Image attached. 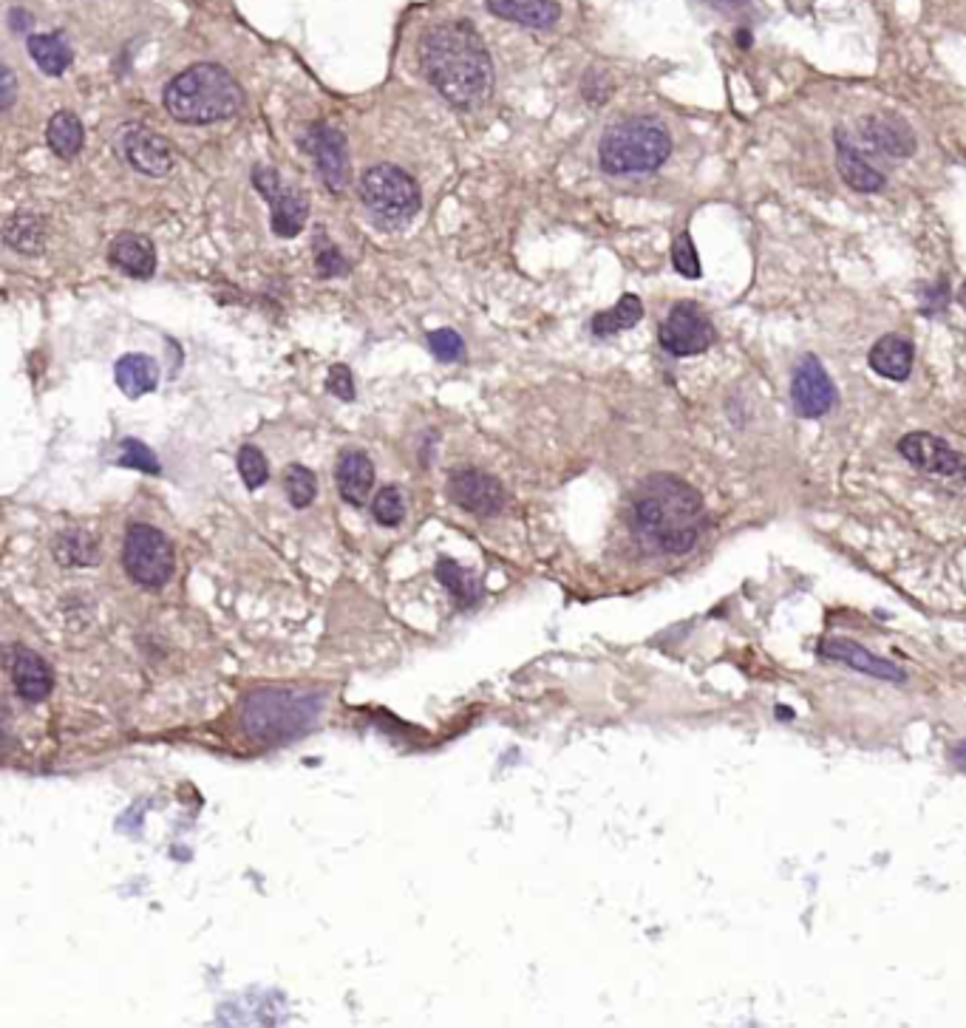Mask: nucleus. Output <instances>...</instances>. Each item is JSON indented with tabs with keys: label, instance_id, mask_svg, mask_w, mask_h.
I'll list each match as a JSON object with an SVG mask.
<instances>
[{
	"label": "nucleus",
	"instance_id": "obj_1",
	"mask_svg": "<svg viewBox=\"0 0 966 1028\" xmlns=\"http://www.w3.org/2000/svg\"><path fill=\"white\" fill-rule=\"evenodd\" d=\"M422 74L454 108H477L493 85V62L468 21L440 23L420 43Z\"/></svg>",
	"mask_w": 966,
	"mask_h": 1028
},
{
	"label": "nucleus",
	"instance_id": "obj_2",
	"mask_svg": "<svg viewBox=\"0 0 966 1028\" xmlns=\"http://www.w3.org/2000/svg\"><path fill=\"white\" fill-rule=\"evenodd\" d=\"M706 511L698 490L672 474L643 479L632 499V533L647 550L686 556L703 533Z\"/></svg>",
	"mask_w": 966,
	"mask_h": 1028
},
{
	"label": "nucleus",
	"instance_id": "obj_3",
	"mask_svg": "<svg viewBox=\"0 0 966 1028\" xmlns=\"http://www.w3.org/2000/svg\"><path fill=\"white\" fill-rule=\"evenodd\" d=\"M244 89L219 62H196L176 74L165 89V108L182 125H213L235 117Z\"/></svg>",
	"mask_w": 966,
	"mask_h": 1028
},
{
	"label": "nucleus",
	"instance_id": "obj_4",
	"mask_svg": "<svg viewBox=\"0 0 966 1028\" xmlns=\"http://www.w3.org/2000/svg\"><path fill=\"white\" fill-rule=\"evenodd\" d=\"M672 137L657 119L636 117L613 125L598 145L601 167L613 176L652 173L670 160Z\"/></svg>",
	"mask_w": 966,
	"mask_h": 1028
},
{
	"label": "nucleus",
	"instance_id": "obj_5",
	"mask_svg": "<svg viewBox=\"0 0 966 1028\" xmlns=\"http://www.w3.org/2000/svg\"><path fill=\"white\" fill-rule=\"evenodd\" d=\"M321 714V700L306 691H258L244 709L249 737L261 743H281L310 732Z\"/></svg>",
	"mask_w": 966,
	"mask_h": 1028
},
{
	"label": "nucleus",
	"instance_id": "obj_6",
	"mask_svg": "<svg viewBox=\"0 0 966 1028\" xmlns=\"http://www.w3.org/2000/svg\"><path fill=\"white\" fill-rule=\"evenodd\" d=\"M360 201L383 230H400L415 221L422 208L420 185L397 165H374L360 179Z\"/></svg>",
	"mask_w": 966,
	"mask_h": 1028
},
{
	"label": "nucleus",
	"instance_id": "obj_7",
	"mask_svg": "<svg viewBox=\"0 0 966 1028\" xmlns=\"http://www.w3.org/2000/svg\"><path fill=\"white\" fill-rule=\"evenodd\" d=\"M123 564L137 584L156 589L171 581L176 556L165 533L151 525H131L125 533Z\"/></svg>",
	"mask_w": 966,
	"mask_h": 1028
},
{
	"label": "nucleus",
	"instance_id": "obj_8",
	"mask_svg": "<svg viewBox=\"0 0 966 1028\" xmlns=\"http://www.w3.org/2000/svg\"><path fill=\"white\" fill-rule=\"evenodd\" d=\"M253 185L269 205V227L278 238H295L310 219V196L295 185H287L276 167L258 165L253 171Z\"/></svg>",
	"mask_w": 966,
	"mask_h": 1028
},
{
	"label": "nucleus",
	"instance_id": "obj_9",
	"mask_svg": "<svg viewBox=\"0 0 966 1028\" xmlns=\"http://www.w3.org/2000/svg\"><path fill=\"white\" fill-rule=\"evenodd\" d=\"M657 340L675 358H691V354H703L714 343V326L698 304L680 301L663 318Z\"/></svg>",
	"mask_w": 966,
	"mask_h": 1028
},
{
	"label": "nucleus",
	"instance_id": "obj_10",
	"mask_svg": "<svg viewBox=\"0 0 966 1028\" xmlns=\"http://www.w3.org/2000/svg\"><path fill=\"white\" fill-rule=\"evenodd\" d=\"M304 151L310 153L318 165L321 179L329 187V194H344L349 185V151H346V137L335 125L318 122L304 133Z\"/></svg>",
	"mask_w": 966,
	"mask_h": 1028
},
{
	"label": "nucleus",
	"instance_id": "obj_11",
	"mask_svg": "<svg viewBox=\"0 0 966 1028\" xmlns=\"http://www.w3.org/2000/svg\"><path fill=\"white\" fill-rule=\"evenodd\" d=\"M117 151L142 176L162 179L173 167L171 142L146 125H125L117 137Z\"/></svg>",
	"mask_w": 966,
	"mask_h": 1028
},
{
	"label": "nucleus",
	"instance_id": "obj_12",
	"mask_svg": "<svg viewBox=\"0 0 966 1028\" xmlns=\"http://www.w3.org/2000/svg\"><path fill=\"white\" fill-rule=\"evenodd\" d=\"M791 402L802 420H819L836 406L834 379L814 354H805L796 363L794 377H791Z\"/></svg>",
	"mask_w": 966,
	"mask_h": 1028
},
{
	"label": "nucleus",
	"instance_id": "obj_13",
	"mask_svg": "<svg viewBox=\"0 0 966 1028\" xmlns=\"http://www.w3.org/2000/svg\"><path fill=\"white\" fill-rule=\"evenodd\" d=\"M898 451H901V456L912 468L924 470V474L966 479V459L941 436L927 434V431H912V434L901 436Z\"/></svg>",
	"mask_w": 966,
	"mask_h": 1028
},
{
	"label": "nucleus",
	"instance_id": "obj_14",
	"mask_svg": "<svg viewBox=\"0 0 966 1028\" xmlns=\"http://www.w3.org/2000/svg\"><path fill=\"white\" fill-rule=\"evenodd\" d=\"M449 497L456 507L474 516H497L504 504V490L499 479L482 470H456L449 482Z\"/></svg>",
	"mask_w": 966,
	"mask_h": 1028
},
{
	"label": "nucleus",
	"instance_id": "obj_15",
	"mask_svg": "<svg viewBox=\"0 0 966 1028\" xmlns=\"http://www.w3.org/2000/svg\"><path fill=\"white\" fill-rule=\"evenodd\" d=\"M816 655L822 661H834L842 663V666H850V669L862 671V675L878 677V680H891V684H907V671L901 666H896L893 661H884V657L873 655L862 646V643L850 641V638H825V641L816 646Z\"/></svg>",
	"mask_w": 966,
	"mask_h": 1028
},
{
	"label": "nucleus",
	"instance_id": "obj_16",
	"mask_svg": "<svg viewBox=\"0 0 966 1028\" xmlns=\"http://www.w3.org/2000/svg\"><path fill=\"white\" fill-rule=\"evenodd\" d=\"M9 671H12V684L18 694L28 703H40L51 694L55 675H51L49 663L43 661L37 652L26 650V646H14L12 655H9Z\"/></svg>",
	"mask_w": 966,
	"mask_h": 1028
},
{
	"label": "nucleus",
	"instance_id": "obj_17",
	"mask_svg": "<svg viewBox=\"0 0 966 1028\" xmlns=\"http://www.w3.org/2000/svg\"><path fill=\"white\" fill-rule=\"evenodd\" d=\"M862 137L873 142L882 153H887V156H896V160L912 156L918 145L910 125L905 119L893 117V114H876V117L864 119Z\"/></svg>",
	"mask_w": 966,
	"mask_h": 1028
},
{
	"label": "nucleus",
	"instance_id": "obj_18",
	"mask_svg": "<svg viewBox=\"0 0 966 1028\" xmlns=\"http://www.w3.org/2000/svg\"><path fill=\"white\" fill-rule=\"evenodd\" d=\"M108 261L131 278H151L156 272V249L148 235L119 233L108 247Z\"/></svg>",
	"mask_w": 966,
	"mask_h": 1028
},
{
	"label": "nucleus",
	"instance_id": "obj_19",
	"mask_svg": "<svg viewBox=\"0 0 966 1028\" xmlns=\"http://www.w3.org/2000/svg\"><path fill=\"white\" fill-rule=\"evenodd\" d=\"M836 167H839L845 185L857 194H878L887 185L884 173L870 165L864 153L850 145L842 131H836Z\"/></svg>",
	"mask_w": 966,
	"mask_h": 1028
},
{
	"label": "nucleus",
	"instance_id": "obj_20",
	"mask_svg": "<svg viewBox=\"0 0 966 1028\" xmlns=\"http://www.w3.org/2000/svg\"><path fill=\"white\" fill-rule=\"evenodd\" d=\"M335 482H338V493L344 502L360 504L366 502L374 484V465L363 451H344L338 459V470H335Z\"/></svg>",
	"mask_w": 966,
	"mask_h": 1028
},
{
	"label": "nucleus",
	"instance_id": "obj_21",
	"mask_svg": "<svg viewBox=\"0 0 966 1028\" xmlns=\"http://www.w3.org/2000/svg\"><path fill=\"white\" fill-rule=\"evenodd\" d=\"M912 360H916V349H912L910 340L901 338V335H884V338H878L876 343H873V349H870L868 354L870 369H873L878 377L896 379V383L910 377Z\"/></svg>",
	"mask_w": 966,
	"mask_h": 1028
},
{
	"label": "nucleus",
	"instance_id": "obj_22",
	"mask_svg": "<svg viewBox=\"0 0 966 1028\" xmlns=\"http://www.w3.org/2000/svg\"><path fill=\"white\" fill-rule=\"evenodd\" d=\"M493 17L531 28H550L559 23L561 7L556 0H485Z\"/></svg>",
	"mask_w": 966,
	"mask_h": 1028
},
{
	"label": "nucleus",
	"instance_id": "obj_23",
	"mask_svg": "<svg viewBox=\"0 0 966 1028\" xmlns=\"http://www.w3.org/2000/svg\"><path fill=\"white\" fill-rule=\"evenodd\" d=\"M114 377H117V386L123 388L125 397L139 400L160 386V366L148 354H123L114 366Z\"/></svg>",
	"mask_w": 966,
	"mask_h": 1028
},
{
	"label": "nucleus",
	"instance_id": "obj_24",
	"mask_svg": "<svg viewBox=\"0 0 966 1028\" xmlns=\"http://www.w3.org/2000/svg\"><path fill=\"white\" fill-rule=\"evenodd\" d=\"M26 49L32 60L37 62V69L49 77H60L62 71L69 69L74 55L62 32H49V35H28Z\"/></svg>",
	"mask_w": 966,
	"mask_h": 1028
},
{
	"label": "nucleus",
	"instance_id": "obj_25",
	"mask_svg": "<svg viewBox=\"0 0 966 1028\" xmlns=\"http://www.w3.org/2000/svg\"><path fill=\"white\" fill-rule=\"evenodd\" d=\"M3 242L21 256H37L46 244V224L35 213H14L3 224Z\"/></svg>",
	"mask_w": 966,
	"mask_h": 1028
},
{
	"label": "nucleus",
	"instance_id": "obj_26",
	"mask_svg": "<svg viewBox=\"0 0 966 1028\" xmlns=\"http://www.w3.org/2000/svg\"><path fill=\"white\" fill-rule=\"evenodd\" d=\"M46 142H49L55 156H60V160H74L77 153L83 151L85 142L83 122H80L77 114H71V110H57L55 117L49 119V128H46Z\"/></svg>",
	"mask_w": 966,
	"mask_h": 1028
},
{
	"label": "nucleus",
	"instance_id": "obj_27",
	"mask_svg": "<svg viewBox=\"0 0 966 1028\" xmlns=\"http://www.w3.org/2000/svg\"><path fill=\"white\" fill-rule=\"evenodd\" d=\"M641 318H643L641 297L624 295L613 309L598 312V315L593 318V324H590V329H593V335H598V338H609V335H618V331H624V329H632V326H636Z\"/></svg>",
	"mask_w": 966,
	"mask_h": 1028
},
{
	"label": "nucleus",
	"instance_id": "obj_28",
	"mask_svg": "<svg viewBox=\"0 0 966 1028\" xmlns=\"http://www.w3.org/2000/svg\"><path fill=\"white\" fill-rule=\"evenodd\" d=\"M55 556L60 564H69V566L94 564V561L100 559L97 539L83 530H66L57 536Z\"/></svg>",
	"mask_w": 966,
	"mask_h": 1028
},
{
	"label": "nucleus",
	"instance_id": "obj_29",
	"mask_svg": "<svg viewBox=\"0 0 966 1028\" xmlns=\"http://www.w3.org/2000/svg\"><path fill=\"white\" fill-rule=\"evenodd\" d=\"M283 490H287V499H290L292 507L298 511H304L315 502V493H318V479L312 474L310 468L304 465H290V468L283 470Z\"/></svg>",
	"mask_w": 966,
	"mask_h": 1028
},
{
	"label": "nucleus",
	"instance_id": "obj_30",
	"mask_svg": "<svg viewBox=\"0 0 966 1028\" xmlns=\"http://www.w3.org/2000/svg\"><path fill=\"white\" fill-rule=\"evenodd\" d=\"M372 513L377 518V525L383 527H397L406 518V497L397 484H388L374 497Z\"/></svg>",
	"mask_w": 966,
	"mask_h": 1028
},
{
	"label": "nucleus",
	"instance_id": "obj_31",
	"mask_svg": "<svg viewBox=\"0 0 966 1028\" xmlns=\"http://www.w3.org/2000/svg\"><path fill=\"white\" fill-rule=\"evenodd\" d=\"M437 575H440L442 584H445L456 598L463 600V604H470V600L479 595L477 579H474L468 570H463V566H456L454 561H440V564H437Z\"/></svg>",
	"mask_w": 966,
	"mask_h": 1028
},
{
	"label": "nucleus",
	"instance_id": "obj_32",
	"mask_svg": "<svg viewBox=\"0 0 966 1028\" xmlns=\"http://www.w3.org/2000/svg\"><path fill=\"white\" fill-rule=\"evenodd\" d=\"M315 270H318L321 278L349 276V261H346L344 253L329 242V235H326L324 230L315 235Z\"/></svg>",
	"mask_w": 966,
	"mask_h": 1028
},
{
	"label": "nucleus",
	"instance_id": "obj_33",
	"mask_svg": "<svg viewBox=\"0 0 966 1028\" xmlns=\"http://www.w3.org/2000/svg\"><path fill=\"white\" fill-rule=\"evenodd\" d=\"M238 474H242L244 484L249 490H258L261 484H267L269 479V468H267V456L256 448V445H244L238 451Z\"/></svg>",
	"mask_w": 966,
	"mask_h": 1028
},
{
	"label": "nucleus",
	"instance_id": "obj_34",
	"mask_svg": "<svg viewBox=\"0 0 966 1028\" xmlns=\"http://www.w3.org/2000/svg\"><path fill=\"white\" fill-rule=\"evenodd\" d=\"M672 264H675V270L680 272V276L691 278V281L703 276V270H700L698 247H695L689 233L675 235V242H672Z\"/></svg>",
	"mask_w": 966,
	"mask_h": 1028
},
{
	"label": "nucleus",
	"instance_id": "obj_35",
	"mask_svg": "<svg viewBox=\"0 0 966 1028\" xmlns=\"http://www.w3.org/2000/svg\"><path fill=\"white\" fill-rule=\"evenodd\" d=\"M429 349L442 363H454V360L465 358V340L454 329L429 331Z\"/></svg>",
	"mask_w": 966,
	"mask_h": 1028
},
{
	"label": "nucleus",
	"instance_id": "obj_36",
	"mask_svg": "<svg viewBox=\"0 0 966 1028\" xmlns=\"http://www.w3.org/2000/svg\"><path fill=\"white\" fill-rule=\"evenodd\" d=\"M119 465H125V468L146 470V474H160V470H162L160 463H156V456H153V451L148 448V445H142V442H137V440H125L123 442Z\"/></svg>",
	"mask_w": 966,
	"mask_h": 1028
},
{
	"label": "nucleus",
	"instance_id": "obj_37",
	"mask_svg": "<svg viewBox=\"0 0 966 1028\" xmlns=\"http://www.w3.org/2000/svg\"><path fill=\"white\" fill-rule=\"evenodd\" d=\"M946 306H950V283H946L944 278L921 287V312H924V315H939Z\"/></svg>",
	"mask_w": 966,
	"mask_h": 1028
},
{
	"label": "nucleus",
	"instance_id": "obj_38",
	"mask_svg": "<svg viewBox=\"0 0 966 1028\" xmlns=\"http://www.w3.org/2000/svg\"><path fill=\"white\" fill-rule=\"evenodd\" d=\"M326 388H329V394L340 397V400H354V379L349 366H340V363L338 366H331L329 377H326Z\"/></svg>",
	"mask_w": 966,
	"mask_h": 1028
},
{
	"label": "nucleus",
	"instance_id": "obj_39",
	"mask_svg": "<svg viewBox=\"0 0 966 1028\" xmlns=\"http://www.w3.org/2000/svg\"><path fill=\"white\" fill-rule=\"evenodd\" d=\"M609 91H613V85H609V80L604 74H587V80H584V97H587L590 103L604 105L609 97Z\"/></svg>",
	"mask_w": 966,
	"mask_h": 1028
},
{
	"label": "nucleus",
	"instance_id": "obj_40",
	"mask_svg": "<svg viewBox=\"0 0 966 1028\" xmlns=\"http://www.w3.org/2000/svg\"><path fill=\"white\" fill-rule=\"evenodd\" d=\"M0 83H3V94H0V108L9 110L14 105V100H18V80H14V71L9 69V66H3V80H0Z\"/></svg>",
	"mask_w": 966,
	"mask_h": 1028
},
{
	"label": "nucleus",
	"instance_id": "obj_41",
	"mask_svg": "<svg viewBox=\"0 0 966 1028\" xmlns=\"http://www.w3.org/2000/svg\"><path fill=\"white\" fill-rule=\"evenodd\" d=\"M32 23H35V17H32L28 12H23V9H12V12H9V26H12V32H18V35H21V32H28Z\"/></svg>",
	"mask_w": 966,
	"mask_h": 1028
},
{
	"label": "nucleus",
	"instance_id": "obj_42",
	"mask_svg": "<svg viewBox=\"0 0 966 1028\" xmlns=\"http://www.w3.org/2000/svg\"><path fill=\"white\" fill-rule=\"evenodd\" d=\"M734 43H737L740 49H748V46H752V32H748V28H740L737 35H734Z\"/></svg>",
	"mask_w": 966,
	"mask_h": 1028
},
{
	"label": "nucleus",
	"instance_id": "obj_43",
	"mask_svg": "<svg viewBox=\"0 0 966 1028\" xmlns=\"http://www.w3.org/2000/svg\"><path fill=\"white\" fill-rule=\"evenodd\" d=\"M953 759H955V762H958L961 768H966V739H964V743H961L958 748H955V751H953Z\"/></svg>",
	"mask_w": 966,
	"mask_h": 1028
},
{
	"label": "nucleus",
	"instance_id": "obj_44",
	"mask_svg": "<svg viewBox=\"0 0 966 1028\" xmlns=\"http://www.w3.org/2000/svg\"><path fill=\"white\" fill-rule=\"evenodd\" d=\"M720 3H729V7H740V3H746V0H720Z\"/></svg>",
	"mask_w": 966,
	"mask_h": 1028
},
{
	"label": "nucleus",
	"instance_id": "obj_45",
	"mask_svg": "<svg viewBox=\"0 0 966 1028\" xmlns=\"http://www.w3.org/2000/svg\"><path fill=\"white\" fill-rule=\"evenodd\" d=\"M961 301H964V306H966V283L961 287Z\"/></svg>",
	"mask_w": 966,
	"mask_h": 1028
}]
</instances>
